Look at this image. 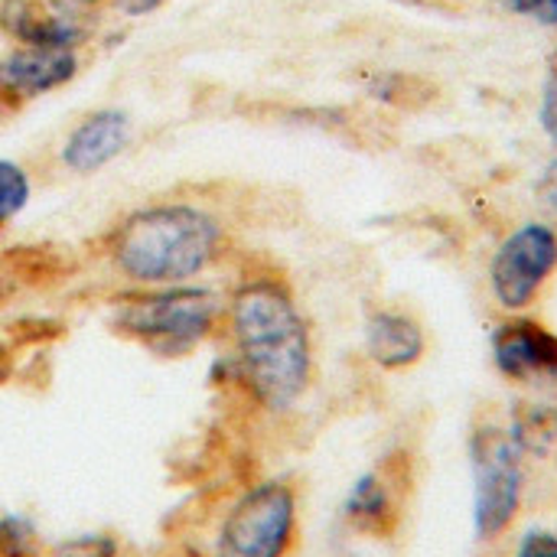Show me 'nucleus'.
Listing matches in <instances>:
<instances>
[{"label": "nucleus", "mask_w": 557, "mask_h": 557, "mask_svg": "<svg viewBox=\"0 0 557 557\" xmlns=\"http://www.w3.org/2000/svg\"><path fill=\"white\" fill-rule=\"evenodd\" d=\"M519 16H532L545 26H557V0H503Z\"/></svg>", "instance_id": "obj_17"}, {"label": "nucleus", "mask_w": 557, "mask_h": 557, "mask_svg": "<svg viewBox=\"0 0 557 557\" xmlns=\"http://www.w3.org/2000/svg\"><path fill=\"white\" fill-rule=\"evenodd\" d=\"M366 352L379 369L405 372L424 359L428 333L411 313L398 307H379L366 320Z\"/></svg>", "instance_id": "obj_11"}, {"label": "nucleus", "mask_w": 557, "mask_h": 557, "mask_svg": "<svg viewBox=\"0 0 557 557\" xmlns=\"http://www.w3.org/2000/svg\"><path fill=\"white\" fill-rule=\"evenodd\" d=\"M225 326L248 392L271 411L294 408L313 382V336L294 290L251 274L225 297Z\"/></svg>", "instance_id": "obj_1"}, {"label": "nucleus", "mask_w": 557, "mask_h": 557, "mask_svg": "<svg viewBox=\"0 0 557 557\" xmlns=\"http://www.w3.org/2000/svg\"><path fill=\"white\" fill-rule=\"evenodd\" d=\"M0 557H39V535L26 519H0Z\"/></svg>", "instance_id": "obj_14"}, {"label": "nucleus", "mask_w": 557, "mask_h": 557, "mask_svg": "<svg viewBox=\"0 0 557 557\" xmlns=\"http://www.w3.org/2000/svg\"><path fill=\"white\" fill-rule=\"evenodd\" d=\"M108 261L127 287L196 284L225 251L219 212L193 199H160L127 212L108 235Z\"/></svg>", "instance_id": "obj_2"}, {"label": "nucleus", "mask_w": 557, "mask_h": 557, "mask_svg": "<svg viewBox=\"0 0 557 557\" xmlns=\"http://www.w3.org/2000/svg\"><path fill=\"white\" fill-rule=\"evenodd\" d=\"M557 271V228L525 222L509 232L490 258V290L506 313H525Z\"/></svg>", "instance_id": "obj_6"}, {"label": "nucleus", "mask_w": 557, "mask_h": 557, "mask_svg": "<svg viewBox=\"0 0 557 557\" xmlns=\"http://www.w3.org/2000/svg\"><path fill=\"white\" fill-rule=\"evenodd\" d=\"M343 516L352 532L369 535V539H392L401 522V506L395 499V490L388 486L385 473L372 470L362 473L343 506Z\"/></svg>", "instance_id": "obj_12"}, {"label": "nucleus", "mask_w": 557, "mask_h": 557, "mask_svg": "<svg viewBox=\"0 0 557 557\" xmlns=\"http://www.w3.org/2000/svg\"><path fill=\"white\" fill-rule=\"evenodd\" d=\"M49 7H55L59 13H69V16H78V20H91L108 0H46Z\"/></svg>", "instance_id": "obj_21"}, {"label": "nucleus", "mask_w": 557, "mask_h": 557, "mask_svg": "<svg viewBox=\"0 0 557 557\" xmlns=\"http://www.w3.org/2000/svg\"><path fill=\"white\" fill-rule=\"evenodd\" d=\"M542 127L557 147V59L548 69V82H545V95H542Z\"/></svg>", "instance_id": "obj_18"}, {"label": "nucleus", "mask_w": 557, "mask_h": 557, "mask_svg": "<svg viewBox=\"0 0 557 557\" xmlns=\"http://www.w3.org/2000/svg\"><path fill=\"white\" fill-rule=\"evenodd\" d=\"M225 323V297L209 284L131 287L111 304V330L160 356L202 346Z\"/></svg>", "instance_id": "obj_3"}, {"label": "nucleus", "mask_w": 557, "mask_h": 557, "mask_svg": "<svg viewBox=\"0 0 557 557\" xmlns=\"http://www.w3.org/2000/svg\"><path fill=\"white\" fill-rule=\"evenodd\" d=\"M493 362L509 382H557V333L532 317H506L493 333Z\"/></svg>", "instance_id": "obj_8"}, {"label": "nucleus", "mask_w": 557, "mask_h": 557, "mask_svg": "<svg viewBox=\"0 0 557 557\" xmlns=\"http://www.w3.org/2000/svg\"><path fill=\"white\" fill-rule=\"evenodd\" d=\"M297 535V493L284 480L251 486L225 516L215 557H287Z\"/></svg>", "instance_id": "obj_5"}, {"label": "nucleus", "mask_w": 557, "mask_h": 557, "mask_svg": "<svg viewBox=\"0 0 557 557\" xmlns=\"http://www.w3.org/2000/svg\"><path fill=\"white\" fill-rule=\"evenodd\" d=\"M134 140V121L124 108H98L85 114L59 147V163L75 176H91L111 166Z\"/></svg>", "instance_id": "obj_9"}, {"label": "nucleus", "mask_w": 557, "mask_h": 557, "mask_svg": "<svg viewBox=\"0 0 557 557\" xmlns=\"http://www.w3.org/2000/svg\"><path fill=\"white\" fill-rule=\"evenodd\" d=\"M46 557H117V542L111 535H78L59 542Z\"/></svg>", "instance_id": "obj_15"}, {"label": "nucleus", "mask_w": 557, "mask_h": 557, "mask_svg": "<svg viewBox=\"0 0 557 557\" xmlns=\"http://www.w3.org/2000/svg\"><path fill=\"white\" fill-rule=\"evenodd\" d=\"M516 557H557V535L548 529H532L522 535Z\"/></svg>", "instance_id": "obj_16"}, {"label": "nucleus", "mask_w": 557, "mask_h": 557, "mask_svg": "<svg viewBox=\"0 0 557 557\" xmlns=\"http://www.w3.org/2000/svg\"><path fill=\"white\" fill-rule=\"evenodd\" d=\"M0 29L13 39V46L82 49L91 36V20L59 13L46 0H3Z\"/></svg>", "instance_id": "obj_10"}, {"label": "nucleus", "mask_w": 557, "mask_h": 557, "mask_svg": "<svg viewBox=\"0 0 557 557\" xmlns=\"http://www.w3.org/2000/svg\"><path fill=\"white\" fill-rule=\"evenodd\" d=\"M539 202L545 206V212L555 219V228H557V157L542 170V176H539Z\"/></svg>", "instance_id": "obj_19"}, {"label": "nucleus", "mask_w": 557, "mask_h": 557, "mask_svg": "<svg viewBox=\"0 0 557 557\" xmlns=\"http://www.w3.org/2000/svg\"><path fill=\"white\" fill-rule=\"evenodd\" d=\"M166 0H108L104 7H111L114 13H121V16H131V20H137V16H150L153 10H160Z\"/></svg>", "instance_id": "obj_20"}, {"label": "nucleus", "mask_w": 557, "mask_h": 557, "mask_svg": "<svg viewBox=\"0 0 557 557\" xmlns=\"http://www.w3.org/2000/svg\"><path fill=\"white\" fill-rule=\"evenodd\" d=\"M473 525L483 542L503 539L522 512L525 450L509 428L486 424L473 434Z\"/></svg>", "instance_id": "obj_4"}, {"label": "nucleus", "mask_w": 557, "mask_h": 557, "mask_svg": "<svg viewBox=\"0 0 557 557\" xmlns=\"http://www.w3.org/2000/svg\"><path fill=\"white\" fill-rule=\"evenodd\" d=\"M33 199V176L20 160L0 157V232L29 206Z\"/></svg>", "instance_id": "obj_13"}, {"label": "nucleus", "mask_w": 557, "mask_h": 557, "mask_svg": "<svg viewBox=\"0 0 557 557\" xmlns=\"http://www.w3.org/2000/svg\"><path fill=\"white\" fill-rule=\"evenodd\" d=\"M82 69L78 49L13 46L0 55V111H16L65 88Z\"/></svg>", "instance_id": "obj_7"}]
</instances>
